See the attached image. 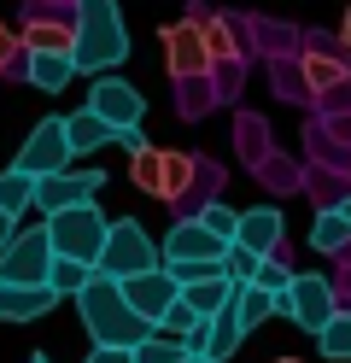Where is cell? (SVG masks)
Instances as JSON below:
<instances>
[{"label":"cell","instance_id":"41","mask_svg":"<svg viewBox=\"0 0 351 363\" xmlns=\"http://www.w3.org/2000/svg\"><path fill=\"white\" fill-rule=\"evenodd\" d=\"M182 363H205V357H182Z\"/></svg>","mask_w":351,"mask_h":363},{"label":"cell","instance_id":"29","mask_svg":"<svg viewBox=\"0 0 351 363\" xmlns=\"http://www.w3.org/2000/svg\"><path fill=\"white\" fill-rule=\"evenodd\" d=\"M182 357H194V352H187L182 340H170V334H152V340L135 346V363H182Z\"/></svg>","mask_w":351,"mask_h":363},{"label":"cell","instance_id":"27","mask_svg":"<svg viewBox=\"0 0 351 363\" xmlns=\"http://www.w3.org/2000/svg\"><path fill=\"white\" fill-rule=\"evenodd\" d=\"M316 346H322V357H334V363H345V357H351V311H340L334 323L316 334Z\"/></svg>","mask_w":351,"mask_h":363},{"label":"cell","instance_id":"34","mask_svg":"<svg viewBox=\"0 0 351 363\" xmlns=\"http://www.w3.org/2000/svg\"><path fill=\"white\" fill-rule=\"evenodd\" d=\"M88 363H135V352H117V346H94Z\"/></svg>","mask_w":351,"mask_h":363},{"label":"cell","instance_id":"40","mask_svg":"<svg viewBox=\"0 0 351 363\" xmlns=\"http://www.w3.org/2000/svg\"><path fill=\"white\" fill-rule=\"evenodd\" d=\"M275 363H304V357H275Z\"/></svg>","mask_w":351,"mask_h":363},{"label":"cell","instance_id":"31","mask_svg":"<svg viewBox=\"0 0 351 363\" xmlns=\"http://www.w3.org/2000/svg\"><path fill=\"white\" fill-rule=\"evenodd\" d=\"M257 264H264V258H252V252H240V246H228V258H223V276H228L234 287H252V281H257Z\"/></svg>","mask_w":351,"mask_h":363},{"label":"cell","instance_id":"12","mask_svg":"<svg viewBox=\"0 0 351 363\" xmlns=\"http://www.w3.org/2000/svg\"><path fill=\"white\" fill-rule=\"evenodd\" d=\"M117 287H123L129 311L140 316V323H152V328H158V316L182 299V287H176L170 276H164V269H152V276H135V281H117Z\"/></svg>","mask_w":351,"mask_h":363},{"label":"cell","instance_id":"16","mask_svg":"<svg viewBox=\"0 0 351 363\" xmlns=\"http://www.w3.org/2000/svg\"><path fill=\"white\" fill-rule=\"evenodd\" d=\"M240 323L234 316H217V323H205V328H194V340H187V352L194 357H205V363H228L234 352H240Z\"/></svg>","mask_w":351,"mask_h":363},{"label":"cell","instance_id":"39","mask_svg":"<svg viewBox=\"0 0 351 363\" xmlns=\"http://www.w3.org/2000/svg\"><path fill=\"white\" fill-rule=\"evenodd\" d=\"M30 363H53V357H47V352H35V357H30Z\"/></svg>","mask_w":351,"mask_h":363},{"label":"cell","instance_id":"21","mask_svg":"<svg viewBox=\"0 0 351 363\" xmlns=\"http://www.w3.org/2000/svg\"><path fill=\"white\" fill-rule=\"evenodd\" d=\"M228 316L240 323V334L264 328L269 316H275V293H264V287H234V305H228Z\"/></svg>","mask_w":351,"mask_h":363},{"label":"cell","instance_id":"17","mask_svg":"<svg viewBox=\"0 0 351 363\" xmlns=\"http://www.w3.org/2000/svg\"><path fill=\"white\" fill-rule=\"evenodd\" d=\"M23 77H30V88H41V94H59V88H70L82 71L70 53H23Z\"/></svg>","mask_w":351,"mask_h":363},{"label":"cell","instance_id":"14","mask_svg":"<svg viewBox=\"0 0 351 363\" xmlns=\"http://www.w3.org/2000/svg\"><path fill=\"white\" fill-rule=\"evenodd\" d=\"M182 305L199 316V323H217V316H228V305H234V281L223 276H199L194 287H182Z\"/></svg>","mask_w":351,"mask_h":363},{"label":"cell","instance_id":"25","mask_svg":"<svg viewBox=\"0 0 351 363\" xmlns=\"http://www.w3.org/2000/svg\"><path fill=\"white\" fill-rule=\"evenodd\" d=\"M311 246H316V252H340V246H351V223L340 217V206L316 211V223H311Z\"/></svg>","mask_w":351,"mask_h":363},{"label":"cell","instance_id":"24","mask_svg":"<svg viewBox=\"0 0 351 363\" xmlns=\"http://www.w3.org/2000/svg\"><path fill=\"white\" fill-rule=\"evenodd\" d=\"M30 206H35V182L23 176V170L6 164V170H0V217H12V223H18Z\"/></svg>","mask_w":351,"mask_h":363},{"label":"cell","instance_id":"20","mask_svg":"<svg viewBox=\"0 0 351 363\" xmlns=\"http://www.w3.org/2000/svg\"><path fill=\"white\" fill-rule=\"evenodd\" d=\"M194 176H199V164H194V158L164 147V158H158V194H152V199H182L187 188H194Z\"/></svg>","mask_w":351,"mask_h":363},{"label":"cell","instance_id":"10","mask_svg":"<svg viewBox=\"0 0 351 363\" xmlns=\"http://www.w3.org/2000/svg\"><path fill=\"white\" fill-rule=\"evenodd\" d=\"M100 188H106L100 170H59V176L35 182V211H41V217H59V211L94 206V199H100Z\"/></svg>","mask_w":351,"mask_h":363},{"label":"cell","instance_id":"18","mask_svg":"<svg viewBox=\"0 0 351 363\" xmlns=\"http://www.w3.org/2000/svg\"><path fill=\"white\" fill-rule=\"evenodd\" d=\"M59 305L53 287H0V323H41Z\"/></svg>","mask_w":351,"mask_h":363},{"label":"cell","instance_id":"30","mask_svg":"<svg viewBox=\"0 0 351 363\" xmlns=\"http://www.w3.org/2000/svg\"><path fill=\"white\" fill-rule=\"evenodd\" d=\"M158 158H164V147H140V152H129V182H135V188L158 194Z\"/></svg>","mask_w":351,"mask_h":363},{"label":"cell","instance_id":"23","mask_svg":"<svg viewBox=\"0 0 351 363\" xmlns=\"http://www.w3.org/2000/svg\"><path fill=\"white\" fill-rule=\"evenodd\" d=\"M65 141H70V158H77V152H94V147H106V141H117V135L100 123V118H94V111L82 106L77 111V118H65Z\"/></svg>","mask_w":351,"mask_h":363},{"label":"cell","instance_id":"9","mask_svg":"<svg viewBox=\"0 0 351 363\" xmlns=\"http://www.w3.org/2000/svg\"><path fill=\"white\" fill-rule=\"evenodd\" d=\"M88 111L100 118L111 135H123V129H140V118H147V100H140V88L123 82V77H94L88 88Z\"/></svg>","mask_w":351,"mask_h":363},{"label":"cell","instance_id":"32","mask_svg":"<svg viewBox=\"0 0 351 363\" xmlns=\"http://www.w3.org/2000/svg\"><path fill=\"white\" fill-rule=\"evenodd\" d=\"M252 287H264V293H275V299H281V293L293 287V269H287V264H275V258H264V264H257V281H252Z\"/></svg>","mask_w":351,"mask_h":363},{"label":"cell","instance_id":"15","mask_svg":"<svg viewBox=\"0 0 351 363\" xmlns=\"http://www.w3.org/2000/svg\"><path fill=\"white\" fill-rule=\"evenodd\" d=\"M299 77L311 82V88H345V53H334L328 48V35H311V48H304V59H299Z\"/></svg>","mask_w":351,"mask_h":363},{"label":"cell","instance_id":"1","mask_svg":"<svg viewBox=\"0 0 351 363\" xmlns=\"http://www.w3.org/2000/svg\"><path fill=\"white\" fill-rule=\"evenodd\" d=\"M70 35H77L70 59H77V71H88V77H111L117 65L129 59V24H123V12H117V0H77Z\"/></svg>","mask_w":351,"mask_h":363},{"label":"cell","instance_id":"33","mask_svg":"<svg viewBox=\"0 0 351 363\" xmlns=\"http://www.w3.org/2000/svg\"><path fill=\"white\" fill-rule=\"evenodd\" d=\"M23 48V41L12 35V24H6V18H0V71H12V53Z\"/></svg>","mask_w":351,"mask_h":363},{"label":"cell","instance_id":"35","mask_svg":"<svg viewBox=\"0 0 351 363\" xmlns=\"http://www.w3.org/2000/svg\"><path fill=\"white\" fill-rule=\"evenodd\" d=\"M117 141H123L129 152H140V147H152V141H147V135H140V129H123V135H117Z\"/></svg>","mask_w":351,"mask_h":363},{"label":"cell","instance_id":"7","mask_svg":"<svg viewBox=\"0 0 351 363\" xmlns=\"http://www.w3.org/2000/svg\"><path fill=\"white\" fill-rule=\"evenodd\" d=\"M158 258H164V269H223L228 246L211 235V229H199V217H182L176 229H164Z\"/></svg>","mask_w":351,"mask_h":363},{"label":"cell","instance_id":"22","mask_svg":"<svg viewBox=\"0 0 351 363\" xmlns=\"http://www.w3.org/2000/svg\"><path fill=\"white\" fill-rule=\"evenodd\" d=\"M18 41H23V53H70V48H77L70 24H53V18H35V24H23Z\"/></svg>","mask_w":351,"mask_h":363},{"label":"cell","instance_id":"5","mask_svg":"<svg viewBox=\"0 0 351 363\" xmlns=\"http://www.w3.org/2000/svg\"><path fill=\"white\" fill-rule=\"evenodd\" d=\"M275 316H287V323L304 328V334H322V328L340 316L334 281H328V276H299V269H293V287L275 299Z\"/></svg>","mask_w":351,"mask_h":363},{"label":"cell","instance_id":"37","mask_svg":"<svg viewBox=\"0 0 351 363\" xmlns=\"http://www.w3.org/2000/svg\"><path fill=\"white\" fill-rule=\"evenodd\" d=\"M340 48L351 53V6H345V18H340Z\"/></svg>","mask_w":351,"mask_h":363},{"label":"cell","instance_id":"36","mask_svg":"<svg viewBox=\"0 0 351 363\" xmlns=\"http://www.w3.org/2000/svg\"><path fill=\"white\" fill-rule=\"evenodd\" d=\"M12 235H18V223H12V217H0V252L12 246Z\"/></svg>","mask_w":351,"mask_h":363},{"label":"cell","instance_id":"13","mask_svg":"<svg viewBox=\"0 0 351 363\" xmlns=\"http://www.w3.org/2000/svg\"><path fill=\"white\" fill-rule=\"evenodd\" d=\"M234 246H240V252H252V258H275V246H281V211H275V206H252V211H240Z\"/></svg>","mask_w":351,"mask_h":363},{"label":"cell","instance_id":"38","mask_svg":"<svg viewBox=\"0 0 351 363\" xmlns=\"http://www.w3.org/2000/svg\"><path fill=\"white\" fill-rule=\"evenodd\" d=\"M340 217H345V223H351V194H345V199H340Z\"/></svg>","mask_w":351,"mask_h":363},{"label":"cell","instance_id":"8","mask_svg":"<svg viewBox=\"0 0 351 363\" xmlns=\"http://www.w3.org/2000/svg\"><path fill=\"white\" fill-rule=\"evenodd\" d=\"M12 170H23L30 182H47V176H59L70 170V141H65V118H41L30 135H23V147L12 158Z\"/></svg>","mask_w":351,"mask_h":363},{"label":"cell","instance_id":"28","mask_svg":"<svg viewBox=\"0 0 351 363\" xmlns=\"http://www.w3.org/2000/svg\"><path fill=\"white\" fill-rule=\"evenodd\" d=\"M199 229H211L223 246H234V229H240V211L234 206H223V199H211V206L199 211Z\"/></svg>","mask_w":351,"mask_h":363},{"label":"cell","instance_id":"26","mask_svg":"<svg viewBox=\"0 0 351 363\" xmlns=\"http://www.w3.org/2000/svg\"><path fill=\"white\" fill-rule=\"evenodd\" d=\"M94 281V269L88 264H70V258H53V276H47V287L59 293V299H77V293Z\"/></svg>","mask_w":351,"mask_h":363},{"label":"cell","instance_id":"11","mask_svg":"<svg viewBox=\"0 0 351 363\" xmlns=\"http://www.w3.org/2000/svg\"><path fill=\"white\" fill-rule=\"evenodd\" d=\"M164 41V65H170V77L176 82H205L211 77V53H205V24H170L158 35Z\"/></svg>","mask_w":351,"mask_h":363},{"label":"cell","instance_id":"2","mask_svg":"<svg viewBox=\"0 0 351 363\" xmlns=\"http://www.w3.org/2000/svg\"><path fill=\"white\" fill-rule=\"evenodd\" d=\"M77 311H82V328H88L94 346L135 352L140 340H152V323H140V316L129 311V299H123V287L106 281V276H94V281L77 293Z\"/></svg>","mask_w":351,"mask_h":363},{"label":"cell","instance_id":"3","mask_svg":"<svg viewBox=\"0 0 351 363\" xmlns=\"http://www.w3.org/2000/svg\"><path fill=\"white\" fill-rule=\"evenodd\" d=\"M152 269H164L152 235L140 229L135 217L106 223V252H100V264H94V276H106V281H135V276H152Z\"/></svg>","mask_w":351,"mask_h":363},{"label":"cell","instance_id":"4","mask_svg":"<svg viewBox=\"0 0 351 363\" xmlns=\"http://www.w3.org/2000/svg\"><path fill=\"white\" fill-rule=\"evenodd\" d=\"M47 240H53V258H70V264H100L106 252V217L100 206H77V211H59L47 217Z\"/></svg>","mask_w":351,"mask_h":363},{"label":"cell","instance_id":"19","mask_svg":"<svg viewBox=\"0 0 351 363\" xmlns=\"http://www.w3.org/2000/svg\"><path fill=\"white\" fill-rule=\"evenodd\" d=\"M205 53H211V71H217V65H234V59H246L240 24H234V18H205Z\"/></svg>","mask_w":351,"mask_h":363},{"label":"cell","instance_id":"6","mask_svg":"<svg viewBox=\"0 0 351 363\" xmlns=\"http://www.w3.org/2000/svg\"><path fill=\"white\" fill-rule=\"evenodd\" d=\"M53 276V240H47V223L41 229H18L12 246L0 252V287H47Z\"/></svg>","mask_w":351,"mask_h":363}]
</instances>
